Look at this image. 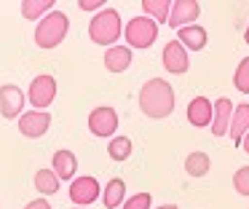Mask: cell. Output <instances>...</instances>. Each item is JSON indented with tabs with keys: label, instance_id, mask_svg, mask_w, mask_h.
I'll list each match as a JSON object with an SVG mask.
<instances>
[{
	"label": "cell",
	"instance_id": "cell-1",
	"mask_svg": "<svg viewBox=\"0 0 249 209\" xmlns=\"http://www.w3.org/2000/svg\"><path fill=\"white\" fill-rule=\"evenodd\" d=\"M140 110L153 121H163L174 113V89L163 78H150L140 89Z\"/></svg>",
	"mask_w": 249,
	"mask_h": 209
},
{
	"label": "cell",
	"instance_id": "cell-2",
	"mask_svg": "<svg viewBox=\"0 0 249 209\" xmlns=\"http://www.w3.org/2000/svg\"><path fill=\"white\" fill-rule=\"evenodd\" d=\"M67 30H70V19H67L65 11H51V14H46L43 19L38 21V27H35V46L38 48H56L62 40L67 38Z\"/></svg>",
	"mask_w": 249,
	"mask_h": 209
},
{
	"label": "cell",
	"instance_id": "cell-3",
	"mask_svg": "<svg viewBox=\"0 0 249 209\" xmlns=\"http://www.w3.org/2000/svg\"><path fill=\"white\" fill-rule=\"evenodd\" d=\"M89 38L97 46L113 48L121 38V14L115 8H102L99 14H94V19L89 21Z\"/></svg>",
	"mask_w": 249,
	"mask_h": 209
},
{
	"label": "cell",
	"instance_id": "cell-4",
	"mask_svg": "<svg viewBox=\"0 0 249 209\" xmlns=\"http://www.w3.org/2000/svg\"><path fill=\"white\" fill-rule=\"evenodd\" d=\"M124 38L129 43V48H150L158 38V24L147 14L129 19V24L124 27Z\"/></svg>",
	"mask_w": 249,
	"mask_h": 209
},
{
	"label": "cell",
	"instance_id": "cell-5",
	"mask_svg": "<svg viewBox=\"0 0 249 209\" xmlns=\"http://www.w3.org/2000/svg\"><path fill=\"white\" fill-rule=\"evenodd\" d=\"M89 132L99 139H113L118 132V113L110 105H99L89 113Z\"/></svg>",
	"mask_w": 249,
	"mask_h": 209
},
{
	"label": "cell",
	"instance_id": "cell-6",
	"mask_svg": "<svg viewBox=\"0 0 249 209\" xmlns=\"http://www.w3.org/2000/svg\"><path fill=\"white\" fill-rule=\"evenodd\" d=\"M27 99L33 105V110H46L51 102L56 99V78L54 75H35L33 83H30Z\"/></svg>",
	"mask_w": 249,
	"mask_h": 209
},
{
	"label": "cell",
	"instance_id": "cell-7",
	"mask_svg": "<svg viewBox=\"0 0 249 209\" xmlns=\"http://www.w3.org/2000/svg\"><path fill=\"white\" fill-rule=\"evenodd\" d=\"M24 102H27V94H24L19 86H14V83L0 86V115L3 118H8V121L22 118Z\"/></svg>",
	"mask_w": 249,
	"mask_h": 209
},
{
	"label": "cell",
	"instance_id": "cell-8",
	"mask_svg": "<svg viewBox=\"0 0 249 209\" xmlns=\"http://www.w3.org/2000/svg\"><path fill=\"white\" fill-rule=\"evenodd\" d=\"M51 129V115L46 110H27L19 118V132L27 139H40Z\"/></svg>",
	"mask_w": 249,
	"mask_h": 209
},
{
	"label": "cell",
	"instance_id": "cell-9",
	"mask_svg": "<svg viewBox=\"0 0 249 209\" xmlns=\"http://www.w3.org/2000/svg\"><path fill=\"white\" fill-rule=\"evenodd\" d=\"M161 62H163V70L172 73V75H182V73H188V67H190V57H188V51H185V46L179 40H169L166 46H163Z\"/></svg>",
	"mask_w": 249,
	"mask_h": 209
},
{
	"label": "cell",
	"instance_id": "cell-10",
	"mask_svg": "<svg viewBox=\"0 0 249 209\" xmlns=\"http://www.w3.org/2000/svg\"><path fill=\"white\" fill-rule=\"evenodd\" d=\"M198 16H201V3H196V0H174L172 14H169V24L174 30H182V27L193 24Z\"/></svg>",
	"mask_w": 249,
	"mask_h": 209
},
{
	"label": "cell",
	"instance_id": "cell-11",
	"mask_svg": "<svg viewBox=\"0 0 249 209\" xmlns=\"http://www.w3.org/2000/svg\"><path fill=\"white\" fill-rule=\"evenodd\" d=\"M99 198V182L94 177H75L70 182V201L78 204V207H86V204H94Z\"/></svg>",
	"mask_w": 249,
	"mask_h": 209
},
{
	"label": "cell",
	"instance_id": "cell-12",
	"mask_svg": "<svg viewBox=\"0 0 249 209\" xmlns=\"http://www.w3.org/2000/svg\"><path fill=\"white\" fill-rule=\"evenodd\" d=\"M212 118H214V105H212L206 96H193L188 105V123L196 129L212 126Z\"/></svg>",
	"mask_w": 249,
	"mask_h": 209
},
{
	"label": "cell",
	"instance_id": "cell-13",
	"mask_svg": "<svg viewBox=\"0 0 249 209\" xmlns=\"http://www.w3.org/2000/svg\"><path fill=\"white\" fill-rule=\"evenodd\" d=\"M233 102L228 99V96H220V99L214 102V118H212V134L214 137H225L228 129H231V121H233Z\"/></svg>",
	"mask_w": 249,
	"mask_h": 209
},
{
	"label": "cell",
	"instance_id": "cell-14",
	"mask_svg": "<svg viewBox=\"0 0 249 209\" xmlns=\"http://www.w3.org/2000/svg\"><path fill=\"white\" fill-rule=\"evenodd\" d=\"M102 62H105V70L107 73H126V70L131 67V48L129 46H113L107 48V51L102 54Z\"/></svg>",
	"mask_w": 249,
	"mask_h": 209
},
{
	"label": "cell",
	"instance_id": "cell-15",
	"mask_svg": "<svg viewBox=\"0 0 249 209\" xmlns=\"http://www.w3.org/2000/svg\"><path fill=\"white\" fill-rule=\"evenodd\" d=\"M51 169L56 171V177L59 180H75V169H78V158H75V153L72 150H56L54 153V158H51Z\"/></svg>",
	"mask_w": 249,
	"mask_h": 209
},
{
	"label": "cell",
	"instance_id": "cell-16",
	"mask_svg": "<svg viewBox=\"0 0 249 209\" xmlns=\"http://www.w3.org/2000/svg\"><path fill=\"white\" fill-rule=\"evenodd\" d=\"M177 40L185 46V51H201V48L209 43V32L198 24H190V27L177 30Z\"/></svg>",
	"mask_w": 249,
	"mask_h": 209
},
{
	"label": "cell",
	"instance_id": "cell-17",
	"mask_svg": "<svg viewBox=\"0 0 249 209\" xmlns=\"http://www.w3.org/2000/svg\"><path fill=\"white\" fill-rule=\"evenodd\" d=\"M247 132H249V105H238L236 110H233V121H231V129H228L233 145H238V148H241Z\"/></svg>",
	"mask_w": 249,
	"mask_h": 209
},
{
	"label": "cell",
	"instance_id": "cell-18",
	"mask_svg": "<svg viewBox=\"0 0 249 209\" xmlns=\"http://www.w3.org/2000/svg\"><path fill=\"white\" fill-rule=\"evenodd\" d=\"M124 201H126V182L121 177H113L102 190V204L107 209H118L124 207Z\"/></svg>",
	"mask_w": 249,
	"mask_h": 209
},
{
	"label": "cell",
	"instance_id": "cell-19",
	"mask_svg": "<svg viewBox=\"0 0 249 209\" xmlns=\"http://www.w3.org/2000/svg\"><path fill=\"white\" fill-rule=\"evenodd\" d=\"M33 185H35V190H38L40 196L46 198V196H54V193H59L62 180L56 177V171H54V169H38V171H35Z\"/></svg>",
	"mask_w": 249,
	"mask_h": 209
},
{
	"label": "cell",
	"instance_id": "cell-20",
	"mask_svg": "<svg viewBox=\"0 0 249 209\" xmlns=\"http://www.w3.org/2000/svg\"><path fill=\"white\" fill-rule=\"evenodd\" d=\"M209 166H212L209 155L196 150V153H190L188 158H185V174L188 177H206L209 174Z\"/></svg>",
	"mask_w": 249,
	"mask_h": 209
},
{
	"label": "cell",
	"instance_id": "cell-21",
	"mask_svg": "<svg viewBox=\"0 0 249 209\" xmlns=\"http://www.w3.org/2000/svg\"><path fill=\"white\" fill-rule=\"evenodd\" d=\"M142 11H147L156 24H169V14H172V3L169 0H142Z\"/></svg>",
	"mask_w": 249,
	"mask_h": 209
},
{
	"label": "cell",
	"instance_id": "cell-22",
	"mask_svg": "<svg viewBox=\"0 0 249 209\" xmlns=\"http://www.w3.org/2000/svg\"><path fill=\"white\" fill-rule=\"evenodd\" d=\"M51 11H54V0H24L22 3V16L27 21H35V19L40 21Z\"/></svg>",
	"mask_w": 249,
	"mask_h": 209
},
{
	"label": "cell",
	"instance_id": "cell-23",
	"mask_svg": "<svg viewBox=\"0 0 249 209\" xmlns=\"http://www.w3.org/2000/svg\"><path fill=\"white\" fill-rule=\"evenodd\" d=\"M131 150H134V145H131V139L129 137H113L107 142V155L113 161H129V155H131Z\"/></svg>",
	"mask_w": 249,
	"mask_h": 209
},
{
	"label": "cell",
	"instance_id": "cell-24",
	"mask_svg": "<svg viewBox=\"0 0 249 209\" xmlns=\"http://www.w3.org/2000/svg\"><path fill=\"white\" fill-rule=\"evenodd\" d=\"M233 86H236L241 94H249V57H244L238 62L236 73H233Z\"/></svg>",
	"mask_w": 249,
	"mask_h": 209
},
{
	"label": "cell",
	"instance_id": "cell-25",
	"mask_svg": "<svg viewBox=\"0 0 249 209\" xmlns=\"http://www.w3.org/2000/svg\"><path fill=\"white\" fill-rule=\"evenodd\" d=\"M233 188H236L238 196H249V166H241L233 174Z\"/></svg>",
	"mask_w": 249,
	"mask_h": 209
},
{
	"label": "cell",
	"instance_id": "cell-26",
	"mask_svg": "<svg viewBox=\"0 0 249 209\" xmlns=\"http://www.w3.org/2000/svg\"><path fill=\"white\" fill-rule=\"evenodd\" d=\"M150 204H153L150 193H134L131 198H126L121 209H150Z\"/></svg>",
	"mask_w": 249,
	"mask_h": 209
},
{
	"label": "cell",
	"instance_id": "cell-27",
	"mask_svg": "<svg viewBox=\"0 0 249 209\" xmlns=\"http://www.w3.org/2000/svg\"><path fill=\"white\" fill-rule=\"evenodd\" d=\"M78 5H81L83 11H97V14H99V8H105L102 0H81Z\"/></svg>",
	"mask_w": 249,
	"mask_h": 209
},
{
	"label": "cell",
	"instance_id": "cell-28",
	"mask_svg": "<svg viewBox=\"0 0 249 209\" xmlns=\"http://www.w3.org/2000/svg\"><path fill=\"white\" fill-rule=\"evenodd\" d=\"M24 209H51V204L46 201V198H35V201L24 204Z\"/></svg>",
	"mask_w": 249,
	"mask_h": 209
},
{
	"label": "cell",
	"instance_id": "cell-29",
	"mask_svg": "<svg viewBox=\"0 0 249 209\" xmlns=\"http://www.w3.org/2000/svg\"><path fill=\"white\" fill-rule=\"evenodd\" d=\"M241 148H244V150H247V153H249V132H247V137H244V142H241Z\"/></svg>",
	"mask_w": 249,
	"mask_h": 209
},
{
	"label": "cell",
	"instance_id": "cell-30",
	"mask_svg": "<svg viewBox=\"0 0 249 209\" xmlns=\"http://www.w3.org/2000/svg\"><path fill=\"white\" fill-rule=\"evenodd\" d=\"M156 209H177V204H161V207H156Z\"/></svg>",
	"mask_w": 249,
	"mask_h": 209
},
{
	"label": "cell",
	"instance_id": "cell-31",
	"mask_svg": "<svg viewBox=\"0 0 249 209\" xmlns=\"http://www.w3.org/2000/svg\"><path fill=\"white\" fill-rule=\"evenodd\" d=\"M244 40H247V46H249V24H247V32H244Z\"/></svg>",
	"mask_w": 249,
	"mask_h": 209
},
{
	"label": "cell",
	"instance_id": "cell-32",
	"mask_svg": "<svg viewBox=\"0 0 249 209\" xmlns=\"http://www.w3.org/2000/svg\"><path fill=\"white\" fill-rule=\"evenodd\" d=\"M72 209H86V207H72Z\"/></svg>",
	"mask_w": 249,
	"mask_h": 209
}]
</instances>
